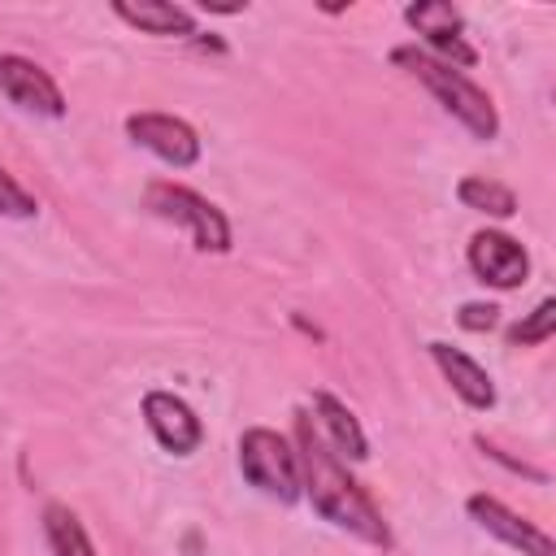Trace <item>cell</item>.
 <instances>
[{"instance_id": "6da1fadb", "label": "cell", "mask_w": 556, "mask_h": 556, "mask_svg": "<svg viewBox=\"0 0 556 556\" xmlns=\"http://www.w3.org/2000/svg\"><path fill=\"white\" fill-rule=\"evenodd\" d=\"M291 443H295V456H300V486H304V500L313 504V513L321 521H330L334 530L369 543V547H391V526L382 521L378 504L343 469V460L317 434L308 413H295V439Z\"/></svg>"}, {"instance_id": "7a4b0ae2", "label": "cell", "mask_w": 556, "mask_h": 556, "mask_svg": "<svg viewBox=\"0 0 556 556\" xmlns=\"http://www.w3.org/2000/svg\"><path fill=\"white\" fill-rule=\"evenodd\" d=\"M391 61L400 65V70H408L473 139H482V143H491L495 135H500V113H495V100L465 74V70H452V65H443V61H434L430 52H421L417 43H400L395 52H391Z\"/></svg>"}, {"instance_id": "3957f363", "label": "cell", "mask_w": 556, "mask_h": 556, "mask_svg": "<svg viewBox=\"0 0 556 556\" xmlns=\"http://www.w3.org/2000/svg\"><path fill=\"white\" fill-rule=\"evenodd\" d=\"M239 473L248 486H256L274 504H295L304 500L300 486V456L295 443L269 426H248L239 434Z\"/></svg>"}, {"instance_id": "277c9868", "label": "cell", "mask_w": 556, "mask_h": 556, "mask_svg": "<svg viewBox=\"0 0 556 556\" xmlns=\"http://www.w3.org/2000/svg\"><path fill=\"white\" fill-rule=\"evenodd\" d=\"M143 208H148L152 217H161V222L182 226V230L191 235V248H195V252H213V256L230 252V222H226V213H222L213 200H204L200 191H191V187H182V182H148Z\"/></svg>"}, {"instance_id": "5b68a950", "label": "cell", "mask_w": 556, "mask_h": 556, "mask_svg": "<svg viewBox=\"0 0 556 556\" xmlns=\"http://www.w3.org/2000/svg\"><path fill=\"white\" fill-rule=\"evenodd\" d=\"M404 22L421 35L417 48L430 52L434 61H443L452 70H473L478 65V48L465 39V17L447 0H417V4L404 9Z\"/></svg>"}, {"instance_id": "8992f818", "label": "cell", "mask_w": 556, "mask_h": 556, "mask_svg": "<svg viewBox=\"0 0 556 556\" xmlns=\"http://www.w3.org/2000/svg\"><path fill=\"white\" fill-rule=\"evenodd\" d=\"M465 261H469V274L482 287H495V291H517L530 278V252L508 230H478V235H469Z\"/></svg>"}, {"instance_id": "52a82bcc", "label": "cell", "mask_w": 556, "mask_h": 556, "mask_svg": "<svg viewBox=\"0 0 556 556\" xmlns=\"http://www.w3.org/2000/svg\"><path fill=\"white\" fill-rule=\"evenodd\" d=\"M139 413H143L148 434L161 443V452H169V456H191V452H200V443H204V421L195 417V408H191L182 395L156 387V391L143 395Z\"/></svg>"}, {"instance_id": "ba28073f", "label": "cell", "mask_w": 556, "mask_h": 556, "mask_svg": "<svg viewBox=\"0 0 556 556\" xmlns=\"http://www.w3.org/2000/svg\"><path fill=\"white\" fill-rule=\"evenodd\" d=\"M0 96L35 117H65V96L56 78L22 52H0Z\"/></svg>"}, {"instance_id": "9c48e42d", "label": "cell", "mask_w": 556, "mask_h": 556, "mask_svg": "<svg viewBox=\"0 0 556 556\" xmlns=\"http://www.w3.org/2000/svg\"><path fill=\"white\" fill-rule=\"evenodd\" d=\"M126 135L148 148L156 161L174 165V169H191L200 161V135L191 122L174 117V113H130L126 117Z\"/></svg>"}, {"instance_id": "30bf717a", "label": "cell", "mask_w": 556, "mask_h": 556, "mask_svg": "<svg viewBox=\"0 0 556 556\" xmlns=\"http://www.w3.org/2000/svg\"><path fill=\"white\" fill-rule=\"evenodd\" d=\"M465 513L486 530V534H495L500 543H508V547H517L521 556H556L552 552V539L534 526V521H526L521 513H513L508 504H500L495 495H469L465 500Z\"/></svg>"}, {"instance_id": "8fae6325", "label": "cell", "mask_w": 556, "mask_h": 556, "mask_svg": "<svg viewBox=\"0 0 556 556\" xmlns=\"http://www.w3.org/2000/svg\"><path fill=\"white\" fill-rule=\"evenodd\" d=\"M426 352H430V361L439 365V374L447 378V387L473 408V413H491L495 408V382H491V374L469 356V352H460V348H452V343H443V339H434V343H426Z\"/></svg>"}, {"instance_id": "7c38bea8", "label": "cell", "mask_w": 556, "mask_h": 556, "mask_svg": "<svg viewBox=\"0 0 556 556\" xmlns=\"http://www.w3.org/2000/svg\"><path fill=\"white\" fill-rule=\"evenodd\" d=\"M308 417H313L317 434L330 443L334 456H348V460H365V456H369V439H365L356 413H352L339 395H330V391H313V413H308Z\"/></svg>"}, {"instance_id": "4fadbf2b", "label": "cell", "mask_w": 556, "mask_h": 556, "mask_svg": "<svg viewBox=\"0 0 556 556\" xmlns=\"http://www.w3.org/2000/svg\"><path fill=\"white\" fill-rule=\"evenodd\" d=\"M113 13L143 30V35H178V39H195V13L182 9V4H169V0H113Z\"/></svg>"}, {"instance_id": "5bb4252c", "label": "cell", "mask_w": 556, "mask_h": 556, "mask_svg": "<svg viewBox=\"0 0 556 556\" xmlns=\"http://www.w3.org/2000/svg\"><path fill=\"white\" fill-rule=\"evenodd\" d=\"M456 200L482 217H495V222H508L517 213V191L495 182V178H482V174H469L456 182Z\"/></svg>"}, {"instance_id": "9a60e30c", "label": "cell", "mask_w": 556, "mask_h": 556, "mask_svg": "<svg viewBox=\"0 0 556 556\" xmlns=\"http://www.w3.org/2000/svg\"><path fill=\"white\" fill-rule=\"evenodd\" d=\"M43 539H48L52 556H100V552L91 547V539H87L78 513L65 508V504H48V508H43Z\"/></svg>"}, {"instance_id": "2e32d148", "label": "cell", "mask_w": 556, "mask_h": 556, "mask_svg": "<svg viewBox=\"0 0 556 556\" xmlns=\"http://www.w3.org/2000/svg\"><path fill=\"white\" fill-rule=\"evenodd\" d=\"M556 334V300L547 295V300H539L521 321H513L508 326V348H539V343H547Z\"/></svg>"}, {"instance_id": "e0dca14e", "label": "cell", "mask_w": 556, "mask_h": 556, "mask_svg": "<svg viewBox=\"0 0 556 556\" xmlns=\"http://www.w3.org/2000/svg\"><path fill=\"white\" fill-rule=\"evenodd\" d=\"M39 213V200L0 165V217H13V222H26Z\"/></svg>"}, {"instance_id": "ac0fdd59", "label": "cell", "mask_w": 556, "mask_h": 556, "mask_svg": "<svg viewBox=\"0 0 556 556\" xmlns=\"http://www.w3.org/2000/svg\"><path fill=\"white\" fill-rule=\"evenodd\" d=\"M456 326H460V330H469V334H486V330H495V326H500V308H495L491 300H469V304H460Z\"/></svg>"}, {"instance_id": "d6986e66", "label": "cell", "mask_w": 556, "mask_h": 556, "mask_svg": "<svg viewBox=\"0 0 556 556\" xmlns=\"http://www.w3.org/2000/svg\"><path fill=\"white\" fill-rule=\"evenodd\" d=\"M473 443H478V447H482V452H486L491 460H500V465H508L513 473H526V478H534V482H547V473H543V469H534V465H526V460H513V456H508L504 447H495V443H491L486 434H473Z\"/></svg>"}]
</instances>
